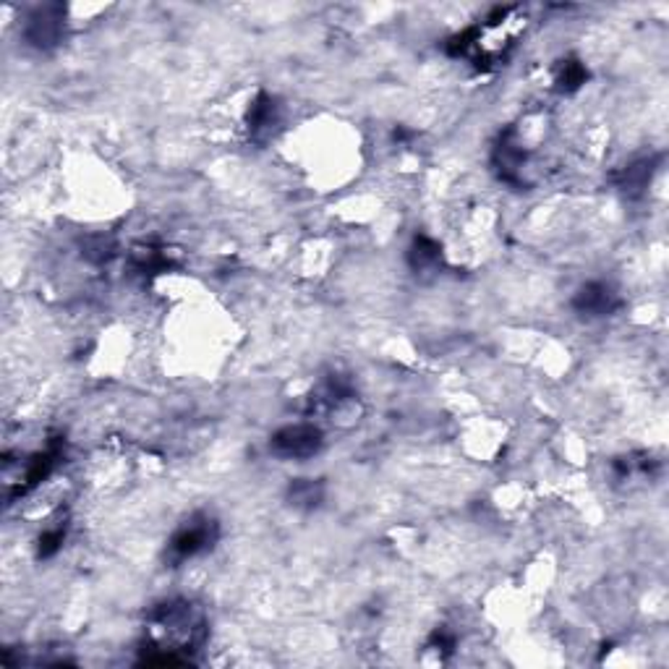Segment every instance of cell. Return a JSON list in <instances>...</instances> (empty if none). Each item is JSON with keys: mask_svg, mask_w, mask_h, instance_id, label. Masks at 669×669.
<instances>
[{"mask_svg": "<svg viewBox=\"0 0 669 669\" xmlns=\"http://www.w3.org/2000/svg\"><path fill=\"white\" fill-rule=\"evenodd\" d=\"M147 625L155 633L158 649L168 651V662L165 664L186 662V656H180L178 651L199 649L204 643V638H207L204 612L189 599H170V602L158 604L155 610L149 612Z\"/></svg>", "mask_w": 669, "mask_h": 669, "instance_id": "6da1fadb", "label": "cell"}, {"mask_svg": "<svg viewBox=\"0 0 669 669\" xmlns=\"http://www.w3.org/2000/svg\"><path fill=\"white\" fill-rule=\"evenodd\" d=\"M217 539H220V523L207 512H197L170 536L168 557H170V562L180 565L186 560H194L199 554L212 550Z\"/></svg>", "mask_w": 669, "mask_h": 669, "instance_id": "7a4b0ae2", "label": "cell"}, {"mask_svg": "<svg viewBox=\"0 0 669 669\" xmlns=\"http://www.w3.org/2000/svg\"><path fill=\"white\" fill-rule=\"evenodd\" d=\"M66 35V8L58 3L37 5L24 19V42L35 50H53Z\"/></svg>", "mask_w": 669, "mask_h": 669, "instance_id": "3957f363", "label": "cell"}, {"mask_svg": "<svg viewBox=\"0 0 669 669\" xmlns=\"http://www.w3.org/2000/svg\"><path fill=\"white\" fill-rule=\"evenodd\" d=\"M324 445V434L314 424H291L273 434V453L285 460H309Z\"/></svg>", "mask_w": 669, "mask_h": 669, "instance_id": "277c9868", "label": "cell"}, {"mask_svg": "<svg viewBox=\"0 0 669 669\" xmlns=\"http://www.w3.org/2000/svg\"><path fill=\"white\" fill-rule=\"evenodd\" d=\"M620 304H623L620 293L604 280H591L572 295V309L586 319H602V316L614 314Z\"/></svg>", "mask_w": 669, "mask_h": 669, "instance_id": "5b68a950", "label": "cell"}, {"mask_svg": "<svg viewBox=\"0 0 669 669\" xmlns=\"http://www.w3.org/2000/svg\"><path fill=\"white\" fill-rule=\"evenodd\" d=\"M249 131L254 139H264L273 134L277 123H280V105L273 95H259L254 105L249 108Z\"/></svg>", "mask_w": 669, "mask_h": 669, "instance_id": "8992f818", "label": "cell"}, {"mask_svg": "<svg viewBox=\"0 0 669 669\" xmlns=\"http://www.w3.org/2000/svg\"><path fill=\"white\" fill-rule=\"evenodd\" d=\"M324 499V484L319 479H295L288 487V502L298 510H314Z\"/></svg>", "mask_w": 669, "mask_h": 669, "instance_id": "52a82bcc", "label": "cell"}, {"mask_svg": "<svg viewBox=\"0 0 669 669\" xmlns=\"http://www.w3.org/2000/svg\"><path fill=\"white\" fill-rule=\"evenodd\" d=\"M408 262H411L416 273L434 270L442 262V249H439V243L434 238L416 236L414 243H411V252H408Z\"/></svg>", "mask_w": 669, "mask_h": 669, "instance_id": "ba28073f", "label": "cell"}, {"mask_svg": "<svg viewBox=\"0 0 669 669\" xmlns=\"http://www.w3.org/2000/svg\"><path fill=\"white\" fill-rule=\"evenodd\" d=\"M651 173H654V162L651 160H638L628 165L620 176V189L628 194V197H638L646 186H649Z\"/></svg>", "mask_w": 669, "mask_h": 669, "instance_id": "9c48e42d", "label": "cell"}, {"mask_svg": "<svg viewBox=\"0 0 669 669\" xmlns=\"http://www.w3.org/2000/svg\"><path fill=\"white\" fill-rule=\"evenodd\" d=\"M586 79H589V71L581 60H562L557 68V89L560 92H575L586 84Z\"/></svg>", "mask_w": 669, "mask_h": 669, "instance_id": "30bf717a", "label": "cell"}, {"mask_svg": "<svg viewBox=\"0 0 669 669\" xmlns=\"http://www.w3.org/2000/svg\"><path fill=\"white\" fill-rule=\"evenodd\" d=\"M116 254V243L108 236H89L84 241V256L89 262H108Z\"/></svg>", "mask_w": 669, "mask_h": 669, "instance_id": "8fae6325", "label": "cell"}, {"mask_svg": "<svg viewBox=\"0 0 669 669\" xmlns=\"http://www.w3.org/2000/svg\"><path fill=\"white\" fill-rule=\"evenodd\" d=\"M63 539H66V526H53V529H45L40 536L37 554H40V557H53V554L60 550Z\"/></svg>", "mask_w": 669, "mask_h": 669, "instance_id": "7c38bea8", "label": "cell"}]
</instances>
